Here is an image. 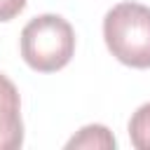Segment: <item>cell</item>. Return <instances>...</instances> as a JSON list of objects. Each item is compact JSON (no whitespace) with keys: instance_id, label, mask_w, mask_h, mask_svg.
Returning a JSON list of instances; mask_svg holds the SVG:
<instances>
[{"instance_id":"8992f818","label":"cell","mask_w":150,"mask_h":150,"mask_svg":"<svg viewBox=\"0 0 150 150\" xmlns=\"http://www.w3.org/2000/svg\"><path fill=\"white\" fill-rule=\"evenodd\" d=\"M28 0H0V21H12L23 12Z\"/></svg>"},{"instance_id":"277c9868","label":"cell","mask_w":150,"mask_h":150,"mask_svg":"<svg viewBox=\"0 0 150 150\" xmlns=\"http://www.w3.org/2000/svg\"><path fill=\"white\" fill-rule=\"evenodd\" d=\"M66 148H108L110 150L115 148V136L103 124H87L66 143Z\"/></svg>"},{"instance_id":"6da1fadb","label":"cell","mask_w":150,"mask_h":150,"mask_svg":"<svg viewBox=\"0 0 150 150\" xmlns=\"http://www.w3.org/2000/svg\"><path fill=\"white\" fill-rule=\"evenodd\" d=\"M103 40L110 54L131 68H150V7L120 2L105 12Z\"/></svg>"},{"instance_id":"7a4b0ae2","label":"cell","mask_w":150,"mask_h":150,"mask_svg":"<svg viewBox=\"0 0 150 150\" xmlns=\"http://www.w3.org/2000/svg\"><path fill=\"white\" fill-rule=\"evenodd\" d=\"M75 54V30L59 14H40L21 30V56L38 73H56Z\"/></svg>"},{"instance_id":"5b68a950","label":"cell","mask_w":150,"mask_h":150,"mask_svg":"<svg viewBox=\"0 0 150 150\" xmlns=\"http://www.w3.org/2000/svg\"><path fill=\"white\" fill-rule=\"evenodd\" d=\"M129 138L136 150H150V103H143L129 120Z\"/></svg>"},{"instance_id":"3957f363","label":"cell","mask_w":150,"mask_h":150,"mask_svg":"<svg viewBox=\"0 0 150 150\" xmlns=\"http://www.w3.org/2000/svg\"><path fill=\"white\" fill-rule=\"evenodd\" d=\"M23 143L21 98L14 82L0 73V150H16Z\"/></svg>"}]
</instances>
